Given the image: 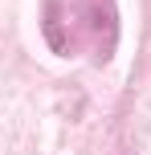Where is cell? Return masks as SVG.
<instances>
[{"mask_svg": "<svg viewBox=\"0 0 151 155\" xmlns=\"http://www.w3.org/2000/svg\"><path fill=\"white\" fill-rule=\"evenodd\" d=\"M70 16L78 21L86 45L94 49V61H106L119 41V16H114V0H70Z\"/></svg>", "mask_w": 151, "mask_h": 155, "instance_id": "6da1fadb", "label": "cell"}]
</instances>
